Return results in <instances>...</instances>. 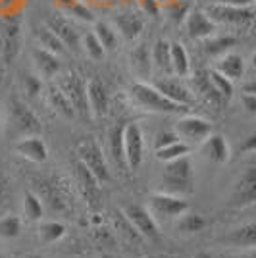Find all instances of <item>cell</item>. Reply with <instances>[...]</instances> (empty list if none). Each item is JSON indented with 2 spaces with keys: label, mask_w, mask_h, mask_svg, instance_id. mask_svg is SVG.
<instances>
[{
  "label": "cell",
  "mask_w": 256,
  "mask_h": 258,
  "mask_svg": "<svg viewBox=\"0 0 256 258\" xmlns=\"http://www.w3.org/2000/svg\"><path fill=\"white\" fill-rule=\"evenodd\" d=\"M179 141V137L173 133V131H160L156 135V141H154V149H162V147H168L171 143Z\"/></svg>",
  "instance_id": "cell-46"
},
{
  "label": "cell",
  "mask_w": 256,
  "mask_h": 258,
  "mask_svg": "<svg viewBox=\"0 0 256 258\" xmlns=\"http://www.w3.org/2000/svg\"><path fill=\"white\" fill-rule=\"evenodd\" d=\"M14 151L16 154H20L22 158L35 164L46 162L48 158V149L44 145V141L39 135H29V137H22L14 143Z\"/></svg>",
  "instance_id": "cell-19"
},
{
  "label": "cell",
  "mask_w": 256,
  "mask_h": 258,
  "mask_svg": "<svg viewBox=\"0 0 256 258\" xmlns=\"http://www.w3.org/2000/svg\"><path fill=\"white\" fill-rule=\"evenodd\" d=\"M35 39H37V43H39L41 48L56 54V56H64V54L68 52V48L62 44V41H60L48 27H44V25L35 29Z\"/></svg>",
  "instance_id": "cell-31"
},
{
  "label": "cell",
  "mask_w": 256,
  "mask_h": 258,
  "mask_svg": "<svg viewBox=\"0 0 256 258\" xmlns=\"http://www.w3.org/2000/svg\"><path fill=\"white\" fill-rule=\"evenodd\" d=\"M150 205V214L158 216L162 220H173V218H179L183 212L189 210V205L183 197H175V195L168 193H154L150 195L149 199Z\"/></svg>",
  "instance_id": "cell-12"
},
{
  "label": "cell",
  "mask_w": 256,
  "mask_h": 258,
  "mask_svg": "<svg viewBox=\"0 0 256 258\" xmlns=\"http://www.w3.org/2000/svg\"><path fill=\"white\" fill-rule=\"evenodd\" d=\"M27 258H43V256H39V254H31V256H27Z\"/></svg>",
  "instance_id": "cell-52"
},
{
  "label": "cell",
  "mask_w": 256,
  "mask_h": 258,
  "mask_svg": "<svg viewBox=\"0 0 256 258\" xmlns=\"http://www.w3.org/2000/svg\"><path fill=\"white\" fill-rule=\"evenodd\" d=\"M114 227H116L117 235L121 237L123 241H127V243L139 245L141 241H143V237L139 235V231L133 227V224L125 218V214H123L121 210L114 214Z\"/></svg>",
  "instance_id": "cell-35"
},
{
  "label": "cell",
  "mask_w": 256,
  "mask_h": 258,
  "mask_svg": "<svg viewBox=\"0 0 256 258\" xmlns=\"http://www.w3.org/2000/svg\"><path fill=\"white\" fill-rule=\"evenodd\" d=\"M143 151H145V137L139 123L129 121L123 125V156L129 170H139L143 164Z\"/></svg>",
  "instance_id": "cell-8"
},
{
  "label": "cell",
  "mask_w": 256,
  "mask_h": 258,
  "mask_svg": "<svg viewBox=\"0 0 256 258\" xmlns=\"http://www.w3.org/2000/svg\"><path fill=\"white\" fill-rule=\"evenodd\" d=\"M201 43H203V52L206 54V56L220 58L222 54L229 52L239 41H237V37H233V35H218V37H216V35H210L208 39H204Z\"/></svg>",
  "instance_id": "cell-26"
},
{
  "label": "cell",
  "mask_w": 256,
  "mask_h": 258,
  "mask_svg": "<svg viewBox=\"0 0 256 258\" xmlns=\"http://www.w3.org/2000/svg\"><path fill=\"white\" fill-rule=\"evenodd\" d=\"M31 58H33V66L37 70V76L41 77V79H52V77L60 76V72H62V60H60V56H56V54L48 52V50H44L41 46H37L33 50Z\"/></svg>",
  "instance_id": "cell-20"
},
{
  "label": "cell",
  "mask_w": 256,
  "mask_h": 258,
  "mask_svg": "<svg viewBox=\"0 0 256 258\" xmlns=\"http://www.w3.org/2000/svg\"><path fill=\"white\" fill-rule=\"evenodd\" d=\"M108 154L117 168L125 170V156H123V125H114L108 135Z\"/></svg>",
  "instance_id": "cell-29"
},
{
  "label": "cell",
  "mask_w": 256,
  "mask_h": 258,
  "mask_svg": "<svg viewBox=\"0 0 256 258\" xmlns=\"http://www.w3.org/2000/svg\"><path fill=\"white\" fill-rule=\"evenodd\" d=\"M256 201V168L248 166L235 181L231 195H229V206L231 208H245L254 205Z\"/></svg>",
  "instance_id": "cell-11"
},
{
  "label": "cell",
  "mask_w": 256,
  "mask_h": 258,
  "mask_svg": "<svg viewBox=\"0 0 256 258\" xmlns=\"http://www.w3.org/2000/svg\"><path fill=\"white\" fill-rule=\"evenodd\" d=\"M193 83H195V91L201 93L210 104H214V106L225 104L224 98L214 91L212 83H210V79H208V72H199V74H195V76H193Z\"/></svg>",
  "instance_id": "cell-32"
},
{
  "label": "cell",
  "mask_w": 256,
  "mask_h": 258,
  "mask_svg": "<svg viewBox=\"0 0 256 258\" xmlns=\"http://www.w3.org/2000/svg\"><path fill=\"white\" fill-rule=\"evenodd\" d=\"M0 125H2V123H0Z\"/></svg>",
  "instance_id": "cell-54"
},
{
  "label": "cell",
  "mask_w": 256,
  "mask_h": 258,
  "mask_svg": "<svg viewBox=\"0 0 256 258\" xmlns=\"http://www.w3.org/2000/svg\"><path fill=\"white\" fill-rule=\"evenodd\" d=\"M224 243L231 245V247L237 248H254L256 245V226L250 222V224H245V226L233 229L227 237H224Z\"/></svg>",
  "instance_id": "cell-27"
},
{
  "label": "cell",
  "mask_w": 256,
  "mask_h": 258,
  "mask_svg": "<svg viewBox=\"0 0 256 258\" xmlns=\"http://www.w3.org/2000/svg\"><path fill=\"white\" fill-rule=\"evenodd\" d=\"M170 64H171V76L187 77L191 74L189 52H187V48L181 43H170Z\"/></svg>",
  "instance_id": "cell-25"
},
{
  "label": "cell",
  "mask_w": 256,
  "mask_h": 258,
  "mask_svg": "<svg viewBox=\"0 0 256 258\" xmlns=\"http://www.w3.org/2000/svg\"><path fill=\"white\" fill-rule=\"evenodd\" d=\"M152 85L158 89V93H160L162 97H166L168 100L179 104V106H189L193 102V93L179 77L168 76L164 77V79H156Z\"/></svg>",
  "instance_id": "cell-16"
},
{
  "label": "cell",
  "mask_w": 256,
  "mask_h": 258,
  "mask_svg": "<svg viewBox=\"0 0 256 258\" xmlns=\"http://www.w3.org/2000/svg\"><path fill=\"white\" fill-rule=\"evenodd\" d=\"M204 14L214 23H225L235 27H248L254 22V6H222L208 4Z\"/></svg>",
  "instance_id": "cell-7"
},
{
  "label": "cell",
  "mask_w": 256,
  "mask_h": 258,
  "mask_svg": "<svg viewBox=\"0 0 256 258\" xmlns=\"http://www.w3.org/2000/svg\"><path fill=\"white\" fill-rule=\"evenodd\" d=\"M74 177L75 183H77V189H79V193L83 195L89 208L96 210L100 206V199H102V189H100L102 183L98 181L79 160H75L74 164Z\"/></svg>",
  "instance_id": "cell-13"
},
{
  "label": "cell",
  "mask_w": 256,
  "mask_h": 258,
  "mask_svg": "<svg viewBox=\"0 0 256 258\" xmlns=\"http://www.w3.org/2000/svg\"><path fill=\"white\" fill-rule=\"evenodd\" d=\"M125 218L133 224V227L139 231V235L143 239H149V241H158L160 231H158V224L154 220V216L149 212V208L141 205H127L121 210Z\"/></svg>",
  "instance_id": "cell-14"
},
{
  "label": "cell",
  "mask_w": 256,
  "mask_h": 258,
  "mask_svg": "<svg viewBox=\"0 0 256 258\" xmlns=\"http://www.w3.org/2000/svg\"><path fill=\"white\" fill-rule=\"evenodd\" d=\"M197 258H214V256L210 254V252H204L203 250V252H199V254H197Z\"/></svg>",
  "instance_id": "cell-51"
},
{
  "label": "cell",
  "mask_w": 256,
  "mask_h": 258,
  "mask_svg": "<svg viewBox=\"0 0 256 258\" xmlns=\"http://www.w3.org/2000/svg\"><path fill=\"white\" fill-rule=\"evenodd\" d=\"M8 197H10V179L4 173V168L0 166V208L6 205Z\"/></svg>",
  "instance_id": "cell-45"
},
{
  "label": "cell",
  "mask_w": 256,
  "mask_h": 258,
  "mask_svg": "<svg viewBox=\"0 0 256 258\" xmlns=\"http://www.w3.org/2000/svg\"><path fill=\"white\" fill-rule=\"evenodd\" d=\"M87 104H89V114L93 118H104L108 114L110 95L102 81H98V79L87 81Z\"/></svg>",
  "instance_id": "cell-17"
},
{
  "label": "cell",
  "mask_w": 256,
  "mask_h": 258,
  "mask_svg": "<svg viewBox=\"0 0 256 258\" xmlns=\"http://www.w3.org/2000/svg\"><path fill=\"white\" fill-rule=\"evenodd\" d=\"M66 235V227L60 222H43L39 226V239L43 241L44 245H50L60 241Z\"/></svg>",
  "instance_id": "cell-40"
},
{
  "label": "cell",
  "mask_w": 256,
  "mask_h": 258,
  "mask_svg": "<svg viewBox=\"0 0 256 258\" xmlns=\"http://www.w3.org/2000/svg\"><path fill=\"white\" fill-rule=\"evenodd\" d=\"M129 68L137 81H149L152 76V60H150V46L147 43L137 44L129 52Z\"/></svg>",
  "instance_id": "cell-21"
},
{
  "label": "cell",
  "mask_w": 256,
  "mask_h": 258,
  "mask_svg": "<svg viewBox=\"0 0 256 258\" xmlns=\"http://www.w3.org/2000/svg\"><path fill=\"white\" fill-rule=\"evenodd\" d=\"M93 33L98 39V43L102 44V48L106 52H114L117 48V43H119V37H117L116 29L106 22H95V27H93Z\"/></svg>",
  "instance_id": "cell-33"
},
{
  "label": "cell",
  "mask_w": 256,
  "mask_h": 258,
  "mask_svg": "<svg viewBox=\"0 0 256 258\" xmlns=\"http://www.w3.org/2000/svg\"><path fill=\"white\" fill-rule=\"evenodd\" d=\"M216 72H220L224 77H227L229 81H237L241 79L245 74V58L237 52H225L218 58V62L214 66Z\"/></svg>",
  "instance_id": "cell-23"
},
{
  "label": "cell",
  "mask_w": 256,
  "mask_h": 258,
  "mask_svg": "<svg viewBox=\"0 0 256 258\" xmlns=\"http://www.w3.org/2000/svg\"><path fill=\"white\" fill-rule=\"evenodd\" d=\"M141 2V8L145 12H149L150 16H156L158 14V4H156V0H139Z\"/></svg>",
  "instance_id": "cell-50"
},
{
  "label": "cell",
  "mask_w": 256,
  "mask_h": 258,
  "mask_svg": "<svg viewBox=\"0 0 256 258\" xmlns=\"http://www.w3.org/2000/svg\"><path fill=\"white\" fill-rule=\"evenodd\" d=\"M23 212L27 216V220H31V222H39L43 218L44 205L39 199V195L33 193V191H27L23 195Z\"/></svg>",
  "instance_id": "cell-36"
},
{
  "label": "cell",
  "mask_w": 256,
  "mask_h": 258,
  "mask_svg": "<svg viewBox=\"0 0 256 258\" xmlns=\"http://www.w3.org/2000/svg\"><path fill=\"white\" fill-rule=\"evenodd\" d=\"M77 160L85 166L89 172L95 175L100 183L110 181V170H108L106 156L102 152V147L93 137H87L77 145Z\"/></svg>",
  "instance_id": "cell-5"
},
{
  "label": "cell",
  "mask_w": 256,
  "mask_h": 258,
  "mask_svg": "<svg viewBox=\"0 0 256 258\" xmlns=\"http://www.w3.org/2000/svg\"><path fill=\"white\" fill-rule=\"evenodd\" d=\"M183 25L193 41H204L216 31V23L204 14V10H189Z\"/></svg>",
  "instance_id": "cell-18"
},
{
  "label": "cell",
  "mask_w": 256,
  "mask_h": 258,
  "mask_svg": "<svg viewBox=\"0 0 256 258\" xmlns=\"http://www.w3.org/2000/svg\"><path fill=\"white\" fill-rule=\"evenodd\" d=\"M22 87H23V93L27 95L29 98H35L41 91H43V83H41V77L39 76H33V74H27L23 76L22 79Z\"/></svg>",
  "instance_id": "cell-44"
},
{
  "label": "cell",
  "mask_w": 256,
  "mask_h": 258,
  "mask_svg": "<svg viewBox=\"0 0 256 258\" xmlns=\"http://www.w3.org/2000/svg\"><path fill=\"white\" fill-rule=\"evenodd\" d=\"M189 4L187 2H171L170 6L166 8V14H168V20L171 23H183L185 22V18H187V14H189Z\"/></svg>",
  "instance_id": "cell-43"
},
{
  "label": "cell",
  "mask_w": 256,
  "mask_h": 258,
  "mask_svg": "<svg viewBox=\"0 0 256 258\" xmlns=\"http://www.w3.org/2000/svg\"><path fill=\"white\" fill-rule=\"evenodd\" d=\"M8 129L14 135V139L18 141L29 135H39L41 121L22 98L14 97L8 100Z\"/></svg>",
  "instance_id": "cell-3"
},
{
  "label": "cell",
  "mask_w": 256,
  "mask_h": 258,
  "mask_svg": "<svg viewBox=\"0 0 256 258\" xmlns=\"http://www.w3.org/2000/svg\"><path fill=\"white\" fill-rule=\"evenodd\" d=\"M39 187H41V191L43 193L39 195V199L44 203H48L52 210H66V201L64 197H62V191L56 187V183L54 181H39Z\"/></svg>",
  "instance_id": "cell-34"
},
{
  "label": "cell",
  "mask_w": 256,
  "mask_h": 258,
  "mask_svg": "<svg viewBox=\"0 0 256 258\" xmlns=\"http://www.w3.org/2000/svg\"><path fill=\"white\" fill-rule=\"evenodd\" d=\"M48 104L52 108L58 116H62L64 119H74L75 118V110L72 106V102L68 100L62 89L58 85H52L48 89Z\"/></svg>",
  "instance_id": "cell-30"
},
{
  "label": "cell",
  "mask_w": 256,
  "mask_h": 258,
  "mask_svg": "<svg viewBox=\"0 0 256 258\" xmlns=\"http://www.w3.org/2000/svg\"><path fill=\"white\" fill-rule=\"evenodd\" d=\"M241 102H243V106L248 114H256V93H243Z\"/></svg>",
  "instance_id": "cell-47"
},
{
  "label": "cell",
  "mask_w": 256,
  "mask_h": 258,
  "mask_svg": "<svg viewBox=\"0 0 256 258\" xmlns=\"http://www.w3.org/2000/svg\"><path fill=\"white\" fill-rule=\"evenodd\" d=\"M22 233V220L16 214L0 218V239H16Z\"/></svg>",
  "instance_id": "cell-42"
},
{
  "label": "cell",
  "mask_w": 256,
  "mask_h": 258,
  "mask_svg": "<svg viewBox=\"0 0 256 258\" xmlns=\"http://www.w3.org/2000/svg\"><path fill=\"white\" fill-rule=\"evenodd\" d=\"M44 27H48L50 31L62 41L68 50L79 52L81 50V35L77 31V27L70 18H66L64 14H48L44 20Z\"/></svg>",
  "instance_id": "cell-9"
},
{
  "label": "cell",
  "mask_w": 256,
  "mask_h": 258,
  "mask_svg": "<svg viewBox=\"0 0 256 258\" xmlns=\"http://www.w3.org/2000/svg\"><path fill=\"white\" fill-rule=\"evenodd\" d=\"M208 79H210V83H212L214 91L227 102V100L231 98V95H233V81H229L227 77H224L220 72H216L214 68L208 70Z\"/></svg>",
  "instance_id": "cell-41"
},
{
  "label": "cell",
  "mask_w": 256,
  "mask_h": 258,
  "mask_svg": "<svg viewBox=\"0 0 256 258\" xmlns=\"http://www.w3.org/2000/svg\"><path fill=\"white\" fill-rule=\"evenodd\" d=\"M150 60H152V70L171 76V64H170V41L158 39L154 46H150Z\"/></svg>",
  "instance_id": "cell-28"
},
{
  "label": "cell",
  "mask_w": 256,
  "mask_h": 258,
  "mask_svg": "<svg viewBox=\"0 0 256 258\" xmlns=\"http://www.w3.org/2000/svg\"><path fill=\"white\" fill-rule=\"evenodd\" d=\"M208 2L222 6H254V0H208Z\"/></svg>",
  "instance_id": "cell-48"
},
{
  "label": "cell",
  "mask_w": 256,
  "mask_h": 258,
  "mask_svg": "<svg viewBox=\"0 0 256 258\" xmlns=\"http://www.w3.org/2000/svg\"><path fill=\"white\" fill-rule=\"evenodd\" d=\"M56 6L60 14H64L66 18H72V20H79V22L85 23H95V16L91 8L83 4L81 0H56Z\"/></svg>",
  "instance_id": "cell-24"
},
{
  "label": "cell",
  "mask_w": 256,
  "mask_h": 258,
  "mask_svg": "<svg viewBox=\"0 0 256 258\" xmlns=\"http://www.w3.org/2000/svg\"><path fill=\"white\" fill-rule=\"evenodd\" d=\"M58 87L62 89V93L72 102L75 116H79L83 119L91 116L89 114V104H87V81L77 72H64L60 76Z\"/></svg>",
  "instance_id": "cell-6"
},
{
  "label": "cell",
  "mask_w": 256,
  "mask_h": 258,
  "mask_svg": "<svg viewBox=\"0 0 256 258\" xmlns=\"http://www.w3.org/2000/svg\"><path fill=\"white\" fill-rule=\"evenodd\" d=\"M191 152V147L183 141H175L168 147H162V149H156V158L160 162H170L175 160V158H181V156H187Z\"/></svg>",
  "instance_id": "cell-39"
},
{
  "label": "cell",
  "mask_w": 256,
  "mask_h": 258,
  "mask_svg": "<svg viewBox=\"0 0 256 258\" xmlns=\"http://www.w3.org/2000/svg\"><path fill=\"white\" fill-rule=\"evenodd\" d=\"M204 227H206V218L197 212H183L177 222V229L183 233H199Z\"/></svg>",
  "instance_id": "cell-38"
},
{
  "label": "cell",
  "mask_w": 256,
  "mask_h": 258,
  "mask_svg": "<svg viewBox=\"0 0 256 258\" xmlns=\"http://www.w3.org/2000/svg\"><path fill=\"white\" fill-rule=\"evenodd\" d=\"M129 97L141 110L154 112V114H175V112H181L185 108L168 100L166 97H162L158 89L149 81H135L129 89Z\"/></svg>",
  "instance_id": "cell-2"
},
{
  "label": "cell",
  "mask_w": 256,
  "mask_h": 258,
  "mask_svg": "<svg viewBox=\"0 0 256 258\" xmlns=\"http://www.w3.org/2000/svg\"><path fill=\"white\" fill-rule=\"evenodd\" d=\"M81 48L83 52L93 60V62H102L104 56H106V50L102 48V44L98 43V39L95 37V33L89 31L81 37Z\"/></svg>",
  "instance_id": "cell-37"
},
{
  "label": "cell",
  "mask_w": 256,
  "mask_h": 258,
  "mask_svg": "<svg viewBox=\"0 0 256 258\" xmlns=\"http://www.w3.org/2000/svg\"><path fill=\"white\" fill-rule=\"evenodd\" d=\"M0 258H2V256H0Z\"/></svg>",
  "instance_id": "cell-55"
},
{
  "label": "cell",
  "mask_w": 256,
  "mask_h": 258,
  "mask_svg": "<svg viewBox=\"0 0 256 258\" xmlns=\"http://www.w3.org/2000/svg\"><path fill=\"white\" fill-rule=\"evenodd\" d=\"M256 151V133H250L245 139V143L241 145V152H254Z\"/></svg>",
  "instance_id": "cell-49"
},
{
  "label": "cell",
  "mask_w": 256,
  "mask_h": 258,
  "mask_svg": "<svg viewBox=\"0 0 256 258\" xmlns=\"http://www.w3.org/2000/svg\"><path fill=\"white\" fill-rule=\"evenodd\" d=\"M22 46V20L18 16L0 18V64L8 68L16 62Z\"/></svg>",
  "instance_id": "cell-4"
},
{
  "label": "cell",
  "mask_w": 256,
  "mask_h": 258,
  "mask_svg": "<svg viewBox=\"0 0 256 258\" xmlns=\"http://www.w3.org/2000/svg\"><path fill=\"white\" fill-rule=\"evenodd\" d=\"M201 149H203V154L214 164H225L229 160V145L225 141L224 135L220 133H210L206 139L201 143Z\"/></svg>",
  "instance_id": "cell-22"
},
{
  "label": "cell",
  "mask_w": 256,
  "mask_h": 258,
  "mask_svg": "<svg viewBox=\"0 0 256 258\" xmlns=\"http://www.w3.org/2000/svg\"><path fill=\"white\" fill-rule=\"evenodd\" d=\"M212 123L208 119L201 118V116H183L179 121L175 123L173 133L179 137V141L191 145H201L210 133H212Z\"/></svg>",
  "instance_id": "cell-10"
},
{
  "label": "cell",
  "mask_w": 256,
  "mask_h": 258,
  "mask_svg": "<svg viewBox=\"0 0 256 258\" xmlns=\"http://www.w3.org/2000/svg\"><path fill=\"white\" fill-rule=\"evenodd\" d=\"M110 25L116 29L117 37H121L123 41L133 43V41L139 39L141 31H143V27H145V22H143V18H141L137 12L121 10L112 18V23H110Z\"/></svg>",
  "instance_id": "cell-15"
},
{
  "label": "cell",
  "mask_w": 256,
  "mask_h": 258,
  "mask_svg": "<svg viewBox=\"0 0 256 258\" xmlns=\"http://www.w3.org/2000/svg\"><path fill=\"white\" fill-rule=\"evenodd\" d=\"M160 193L175 197H189L195 193V172L189 154L166 162L160 175Z\"/></svg>",
  "instance_id": "cell-1"
},
{
  "label": "cell",
  "mask_w": 256,
  "mask_h": 258,
  "mask_svg": "<svg viewBox=\"0 0 256 258\" xmlns=\"http://www.w3.org/2000/svg\"><path fill=\"white\" fill-rule=\"evenodd\" d=\"M81 2H83V4H87V2H95V0H81Z\"/></svg>",
  "instance_id": "cell-53"
}]
</instances>
